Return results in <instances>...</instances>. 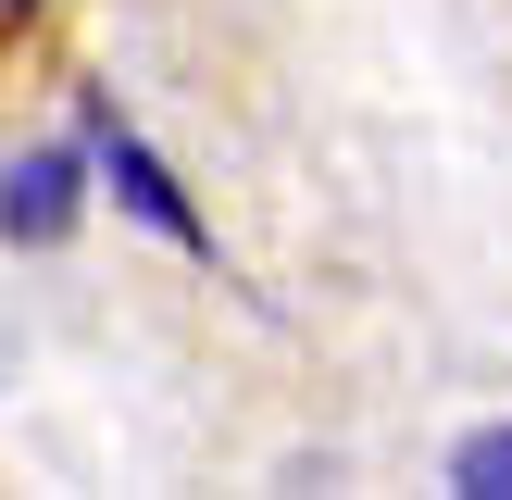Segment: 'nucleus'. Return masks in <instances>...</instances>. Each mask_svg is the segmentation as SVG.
<instances>
[{
  "mask_svg": "<svg viewBox=\"0 0 512 500\" xmlns=\"http://www.w3.org/2000/svg\"><path fill=\"white\" fill-rule=\"evenodd\" d=\"M75 125H88V150H100V188H113V213H138L150 238H175V250H200V263H213V225H200V200L175 188V163H163V150H150L138 125L113 113V88H88V100H75Z\"/></svg>",
  "mask_w": 512,
  "mask_h": 500,
  "instance_id": "nucleus-1",
  "label": "nucleus"
},
{
  "mask_svg": "<svg viewBox=\"0 0 512 500\" xmlns=\"http://www.w3.org/2000/svg\"><path fill=\"white\" fill-rule=\"evenodd\" d=\"M88 188H100V150L75 138H38L0 163V250H63L88 225Z\"/></svg>",
  "mask_w": 512,
  "mask_h": 500,
  "instance_id": "nucleus-2",
  "label": "nucleus"
},
{
  "mask_svg": "<svg viewBox=\"0 0 512 500\" xmlns=\"http://www.w3.org/2000/svg\"><path fill=\"white\" fill-rule=\"evenodd\" d=\"M450 488H463V500H512V413L450 438Z\"/></svg>",
  "mask_w": 512,
  "mask_h": 500,
  "instance_id": "nucleus-3",
  "label": "nucleus"
},
{
  "mask_svg": "<svg viewBox=\"0 0 512 500\" xmlns=\"http://www.w3.org/2000/svg\"><path fill=\"white\" fill-rule=\"evenodd\" d=\"M25 13H38V0H0V25H25Z\"/></svg>",
  "mask_w": 512,
  "mask_h": 500,
  "instance_id": "nucleus-4",
  "label": "nucleus"
}]
</instances>
